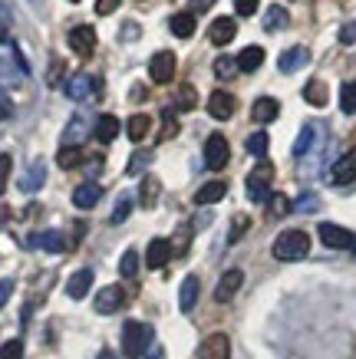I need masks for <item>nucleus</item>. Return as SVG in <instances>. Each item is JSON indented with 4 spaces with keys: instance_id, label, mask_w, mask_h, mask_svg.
I'll return each instance as SVG.
<instances>
[{
    "instance_id": "obj_52",
    "label": "nucleus",
    "mask_w": 356,
    "mask_h": 359,
    "mask_svg": "<svg viewBox=\"0 0 356 359\" xmlns=\"http://www.w3.org/2000/svg\"><path fill=\"white\" fill-rule=\"evenodd\" d=\"M0 43H11V20H7L4 7H0Z\"/></svg>"
},
{
    "instance_id": "obj_30",
    "label": "nucleus",
    "mask_w": 356,
    "mask_h": 359,
    "mask_svg": "<svg viewBox=\"0 0 356 359\" xmlns=\"http://www.w3.org/2000/svg\"><path fill=\"white\" fill-rule=\"evenodd\" d=\"M83 139H86V122L76 116V119L66 126V132H63V145H76V149H79V142Z\"/></svg>"
},
{
    "instance_id": "obj_31",
    "label": "nucleus",
    "mask_w": 356,
    "mask_h": 359,
    "mask_svg": "<svg viewBox=\"0 0 356 359\" xmlns=\"http://www.w3.org/2000/svg\"><path fill=\"white\" fill-rule=\"evenodd\" d=\"M155 201H159V178L145 175V178H142V198H139V205L142 208H152Z\"/></svg>"
},
{
    "instance_id": "obj_15",
    "label": "nucleus",
    "mask_w": 356,
    "mask_h": 359,
    "mask_svg": "<svg viewBox=\"0 0 356 359\" xmlns=\"http://www.w3.org/2000/svg\"><path fill=\"white\" fill-rule=\"evenodd\" d=\"M126 304V290L122 287H103L99 290V297H96V313H116L119 306Z\"/></svg>"
},
{
    "instance_id": "obj_48",
    "label": "nucleus",
    "mask_w": 356,
    "mask_h": 359,
    "mask_svg": "<svg viewBox=\"0 0 356 359\" xmlns=\"http://www.w3.org/2000/svg\"><path fill=\"white\" fill-rule=\"evenodd\" d=\"M258 4L261 0H235V7L241 17H251V13H258Z\"/></svg>"
},
{
    "instance_id": "obj_34",
    "label": "nucleus",
    "mask_w": 356,
    "mask_h": 359,
    "mask_svg": "<svg viewBox=\"0 0 356 359\" xmlns=\"http://www.w3.org/2000/svg\"><path fill=\"white\" fill-rule=\"evenodd\" d=\"M340 109L346 116H356V83H343L340 86Z\"/></svg>"
},
{
    "instance_id": "obj_46",
    "label": "nucleus",
    "mask_w": 356,
    "mask_h": 359,
    "mask_svg": "<svg viewBox=\"0 0 356 359\" xmlns=\"http://www.w3.org/2000/svg\"><path fill=\"white\" fill-rule=\"evenodd\" d=\"M11 165H13L11 155H0V195H4V188H7V178H11Z\"/></svg>"
},
{
    "instance_id": "obj_16",
    "label": "nucleus",
    "mask_w": 356,
    "mask_h": 359,
    "mask_svg": "<svg viewBox=\"0 0 356 359\" xmlns=\"http://www.w3.org/2000/svg\"><path fill=\"white\" fill-rule=\"evenodd\" d=\"M208 36H211V43H215V46H228L237 36V23L231 20V17H218V20L211 23Z\"/></svg>"
},
{
    "instance_id": "obj_27",
    "label": "nucleus",
    "mask_w": 356,
    "mask_h": 359,
    "mask_svg": "<svg viewBox=\"0 0 356 359\" xmlns=\"http://www.w3.org/2000/svg\"><path fill=\"white\" fill-rule=\"evenodd\" d=\"M303 99H307L310 106H317V109H324L327 99H330V93H327V83H320V79H310V83L303 86Z\"/></svg>"
},
{
    "instance_id": "obj_41",
    "label": "nucleus",
    "mask_w": 356,
    "mask_h": 359,
    "mask_svg": "<svg viewBox=\"0 0 356 359\" xmlns=\"http://www.w3.org/2000/svg\"><path fill=\"white\" fill-rule=\"evenodd\" d=\"M4 86H20V73H17L13 66L4 63V56H0V89Z\"/></svg>"
},
{
    "instance_id": "obj_21",
    "label": "nucleus",
    "mask_w": 356,
    "mask_h": 359,
    "mask_svg": "<svg viewBox=\"0 0 356 359\" xmlns=\"http://www.w3.org/2000/svg\"><path fill=\"white\" fill-rule=\"evenodd\" d=\"M251 116H254V122H274L277 116H281V102L270 96H261L254 106H251Z\"/></svg>"
},
{
    "instance_id": "obj_39",
    "label": "nucleus",
    "mask_w": 356,
    "mask_h": 359,
    "mask_svg": "<svg viewBox=\"0 0 356 359\" xmlns=\"http://www.w3.org/2000/svg\"><path fill=\"white\" fill-rule=\"evenodd\" d=\"M129 215H132V198L122 195L116 201V208H112V218H109V221H112V224H122V221L129 218Z\"/></svg>"
},
{
    "instance_id": "obj_55",
    "label": "nucleus",
    "mask_w": 356,
    "mask_h": 359,
    "mask_svg": "<svg viewBox=\"0 0 356 359\" xmlns=\"http://www.w3.org/2000/svg\"><path fill=\"white\" fill-rule=\"evenodd\" d=\"M7 221H11V208H7V205H0V228H4Z\"/></svg>"
},
{
    "instance_id": "obj_17",
    "label": "nucleus",
    "mask_w": 356,
    "mask_h": 359,
    "mask_svg": "<svg viewBox=\"0 0 356 359\" xmlns=\"http://www.w3.org/2000/svg\"><path fill=\"white\" fill-rule=\"evenodd\" d=\"M99 198H103V188H99L96 182H83V185L73 191V205L79 208V211H89V208L99 205Z\"/></svg>"
},
{
    "instance_id": "obj_10",
    "label": "nucleus",
    "mask_w": 356,
    "mask_h": 359,
    "mask_svg": "<svg viewBox=\"0 0 356 359\" xmlns=\"http://www.w3.org/2000/svg\"><path fill=\"white\" fill-rule=\"evenodd\" d=\"M330 182H334V185H350V182H356V149L343 152V155H340V158L334 162Z\"/></svg>"
},
{
    "instance_id": "obj_19",
    "label": "nucleus",
    "mask_w": 356,
    "mask_h": 359,
    "mask_svg": "<svg viewBox=\"0 0 356 359\" xmlns=\"http://www.w3.org/2000/svg\"><path fill=\"white\" fill-rule=\"evenodd\" d=\"M198 290H202V283H198V277H185L182 280V290H178V306H182V313H192L195 304H198Z\"/></svg>"
},
{
    "instance_id": "obj_53",
    "label": "nucleus",
    "mask_w": 356,
    "mask_h": 359,
    "mask_svg": "<svg viewBox=\"0 0 356 359\" xmlns=\"http://www.w3.org/2000/svg\"><path fill=\"white\" fill-rule=\"evenodd\" d=\"M116 7H119V0H96V13H99V17H109Z\"/></svg>"
},
{
    "instance_id": "obj_44",
    "label": "nucleus",
    "mask_w": 356,
    "mask_h": 359,
    "mask_svg": "<svg viewBox=\"0 0 356 359\" xmlns=\"http://www.w3.org/2000/svg\"><path fill=\"white\" fill-rule=\"evenodd\" d=\"M195 102H198V96H195V89H192V86H182V93H178V112L195 109Z\"/></svg>"
},
{
    "instance_id": "obj_25",
    "label": "nucleus",
    "mask_w": 356,
    "mask_h": 359,
    "mask_svg": "<svg viewBox=\"0 0 356 359\" xmlns=\"http://www.w3.org/2000/svg\"><path fill=\"white\" fill-rule=\"evenodd\" d=\"M261 63H264V50L261 46H244L241 56H237V69L241 73H254V69H261Z\"/></svg>"
},
{
    "instance_id": "obj_37",
    "label": "nucleus",
    "mask_w": 356,
    "mask_h": 359,
    "mask_svg": "<svg viewBox=\"0 0 356 359\" xmlns=\"http://www.w3.org/2000/svg\"><path fill=\"white\" fill-rule=\"evenodd\" d=\"M119 273H122V277H136V273H139V254H136V250H126V254H122Z\"/></svg>"
},
{
    "instance_id": "obj_43",
    "label": "nucleus",
    "mask_w": 356,
    "mask_h": 359,
    "mask_svg": "<svg viewBox=\"0 0 356 359\" xmlns=\"http://www.w3.org/2000/svg\"><path fill=\"white\" fill-rule=\"evenodd\" d=\"M0 359H23V343L20 339H7L0 346Z\"/></svg>"
},
{
    "instance_id": "obj_23",
    "label": "nucleus",
    "mask_w": 356,
    "mask_h": 359,
    "mask_svg": "<svg viewBox=\"0 0 356 359\" xmlns=\"http://www.w3.org/2000/svg\"><path fill=\"white\" fill-rule=\"evenodd\" d=\"M225 195H228V185H225V182H208V185L198 188L195 205H218V201H221Z\"/></svg>"
},
{
    "instance_id": "obj_12",
    "label": "nucleus",
    "mask_w": 356,
    "mask_h": 359,
    "mask_svg": "<svg viewBox=\"0 0 356 359\" xmlns=\"http://www.w3.org/2000/svg\"><path fill=\"white\" fill-rule=\"evenodd\" d=\"M241 283H244V273L237 271V267L225 271V273H221V280H218V287H215V300H218V304H228V300L241 290Z\"/></svg>"
},
{
    "instance_id": "obj_56",
    "label": "nucleus",
    "mask_w": 356,
    "mask_h": 359,
    "mask_svg": "<svg viewBox=\"0 0 356 359\" xmlns=\"http://www.w3.org/2000/svg\"><path fill=\"white\" fill-rule=\"evenodd\" d=\"M145 359H165V353H162V346H155V349H152V353H149V356H145Z\"/></svg>"
},
{
    "instance_id": "obj_8",
    "label": "nucleus",
    "mask_w": 356,
    "mask_h": 359,
    "mask_svg": "<svg viewBox=\"0 0 356 359\" xmlns=\"http://www.w3.org/2000/svg\"><path fill=\"white\" fill-rule=\"evenodd\" d=\"M27 244L37 250H50V254H63V250L70 248V241H66L63 231H37V234H30Z\"/></svg>"
},
{
    "instance_id": "obj_36",
    "label": "nucleus",
    "mask_w": 356,
    "mask_h": 359,
    "mask_svg": "<svg viewBox=\"0 0 356 359\" xmlns=\"http://www.w3.org/2000/svg\"><path fill=\"white\" fill-rule=\"evenodd\" d=\"M268 145H270L268 132H254V135H248V152H251V155L264 158V155H268Z\"/></svg>"
},
{
    "instance_id": "obj_58",
    "label": "nucleus",
    "mask_w": 356,
    "mask_h": 359,
    "mask_svg": "<svg viewBox=\"0 0 356 359\" xmlns=\"http://www.w3.org/2000/svg\"><path fill=\"white\" fill-rule=\"evenodd\" d=\"M96 359H119V356H116V353H109V349H103V353H99Z\"/></svg>"
},
{
    "instance_id": "obj_7",
    "label": "nucleus",
    "mask_w": 356,
    "mask_h": 359,
    "mask_svg": "<svg viewBox=\"0 0 356 359\" xmlns=\"http://www.w3.org/2000/svg\"><path fill=\"white\" fill-rule=\"evenodd\" d=\"M228 158H231V149H228V139L221 135V132H215V135H208L205 139V165L208 168H225Z\"/></svg>"
},
{
    "instance_id": "obj_38",
    "label": "nucleus",
    "mask_w": 356,
    "mask_h": 359,
    "mask_svg": "<svg viewBox=\"0 0 356 359\" xmlns=\"http://www.w3.org/2000/svg\"><path fill=\"white\" fill-rule=\"evenodd\" d=\"M237 73V60H231V56H218L215 60V76L218 79H231Z\"/></svg>"
},
{
    "instance_id": "obj_35",
    "label": "nucleus",
    "mask_w": 356,
    "mask_h": 359,
    "mask_svg": "<svg viewBox=\"0 0 356 359\" xmlns=\"http://www.w3.org/2000/svg\"><path fill=\"white\" fill-rule=\"evenodd\" d=\"M56 162H60V168H76V165L83 162V152H79L76 145H63L60 155H56Z\"/></svg>"
},
{
    "instance_id": "obj_51",
    "label": "nucleus",
    "mask_w": 356,
    "mask_h": 359,
    "mask_svg": "<svg viewBox=\"0 0 356 359\" xmlns=\"http://www.w3.org/2000/svg\"><path fill=\"white\" fill-rule=\"evenodd\" d=\"M340 43H356V23L350 20V23H343V30H340Z\"/></svg>"
},
{
    "instance_id": "obj_33",
    "label": "nucleus",
    "mask_w": 356,
    "mask_h": 359,
    "mask_svg": "<svg viewBox=\"0 0 356 359\" xmlns=\"http://www.w3.org/2000/svg\"><path fill=\"white\" fill-rule=\"evenodd\" d=\"M313 142H317V126H303L301 139L294 142V155H297V158H301V155H307V149H313Z\"/></svg>"
},
{
    "instance_id": "obj_24",
    "label": "nucleus",
    "mask_w": 356,
    "mask_h": 359,
    "mask_svg": "<svg viewBox=\"0 0 356 359\" xmlns=\"http://www.w3.org/2000/svg\"><path fill=\"white\" fill-rule=\"evenodd\" d=\"M119 129H122V122H119L116 116H99L96 126H93V135H96L99 142H112L119 135Z\"/></svg>"
},
{
    "instance_id": "obj_18",
    "label": "nucleus",
    "mask_w": 356,
    "mask_h": 359,
    "mask_svg": "<svg viewBox=\"0 0 356 359\" xmlns=\"http://www.w3.org/2000/svg\"><path fill=\"white\" fill-rule=\"evenodd\" d=\"M89 287H93V271L83 267V271H76L73 277L66 280V294H70V300H83V297L89 294Z\"/></svg>"
},
{
    "instance_id": "obj_1",
    "label": "nucleus",
    "mask_w": 356,
    "mask_h": 359,
    "mask_svg": "<svg viewBox=\"0 0 356 359\" xmlns=\"http://www.w3.org/2000/svg\"><path fill=\"white\" fill-rule=\"evenodd\" d=\"M152 327L149 323H139V320H129L126 327H122V353H126V359H139L149 353L152 346Z\"/></svg>"
},
{
    "instance_id": "obj_40",
    "label": "nucleus",
    "mask_w": 356,
    "mask_h": 359,
    "mask_svg": "<svg viewBox=\"0 0 356 359\" xmlns=\"http://www.w3.org/2000/svg\"><path fill=\"white\" fill-rule=\"evenodd\" d=\"M175 132H178V116H175V109H162V135H159V139H172Z\"/></svg>"
},
{
    "instance_id": "obj_6",
    "label": "nucleus",
    "mask_w": 356,
    "mask_h": 359,
    "mask_svg": "<svg viewBox=\"0 0 356 359\" xmlns=\"http://www.w3.org/2000/svg\"><path fill=\"white\" fill-rule=\"evenodd\" d=\"M66 43H70V50H73L76 56H93V50H96V30L93 27H86V23H79V27H73V30L66 33Z\"/></svg>"
},
{
    "instance_id": "obj_11",
    "label": "nucleus",
    "mask_w": 356,
    "mask_h": 359,
    "mask_svg": "<svg viewBox=\"0 0 356 359\" xmlns=\"http://www.w3.org/2000/svg\"><path fill=\"white\" fill-rule=\"evenodd\" d=\"M198 359H231V339L225 333H211L198 346Z\"/></svg>"
},
{
    "instance_id": "obj_57",
    "label": "nucleus",
    "mask_w": 356,
    "mask_h": 359,
    "mask_svg": "<svg viewBox=\"0 0 356 359\" xmlns=\"http://www.w3.org/2000/svg\"><path fill=\"white\" fill-rule=\"evenodd\" d=\"M195 7H202V11H208V7H211V4H215V0H192Z\"/></svg>"
},
{
    "instance_id": "obj_49",
    "label": "nucleus",
    "mask_w": 356,
    "mask_h": 359,
    "mask_svg": "<svg viewBox=\"0 0 356 359\" xmlns=\"http://www.w3.org/2000/svg\"><path fill=\"white\" fill-rule=\"evenodd\" d=\"M11 116H13V102H11V96H7V93L0 89V122L11 119Z\"/></svg>"
},
{
    "instance_id": "obj_14",
    "label": "nucleus",
    "mask_w": 356,
    "mask_h": 359,
    "mask_svg": "<svg viewBox=\"0 0 356 359\" xmlns=\"http://www.w3.org/2000/svg\"><path fill=\"white\" fill-rule=\"evenodd\" d=\"M235 106H237L235 96H231V93H225V89H218V93H211V96H208V112H211L218 122L231 119V116H235Z\"/></svg>"
},
{
    "instance_id": "obj_29",
    "label": "nucleus",
    "mask_w": 356,
    "mask_h": 359,
    "mask_svg": "<svg viewBox=\"0 0 356 359\" xmlns=\"http://www.w3.org/2000/svg\"><path fill=\"white\" fill-rule=\"evenodd\" d=\"M149 129H152V119H149V116H142V112H139V116H132L129 126H126V132H129L132 142H142L145 135H149Z\"/></svg>"
},
{
    "instance_id": "obj_50",
    "label": "nucleus",
    "mask_w": 356,
    "mask_h": 359,
    "mask_svg": "<svg viewBox=\"0 0 356 359\" xmlns=\"http://www.w3.org/2000/svg\"><path fill=\"white\" fill-rule=\"evenodd\" d=\"M11 294H13V280H11V277H4V280H0V310L7 306V300H11Z\"/></svg>"
},
{
    "instance_id": "obj_3",
    "label": "nucleus",
    "mask_w": 356,
    "mask_h": 359,
    "mask_svg": "<svg viewBox=\"0 0 356 359\" xmlns=\"http://www.w3.org/2000/svg\"><path fill=\"white\" fill-rule=\"evenodd\" d=\"M270 178H274V168L270 162H261L254 172L248 175V198L254 205H268L270 198Z\"/></svg>"
},
{
    "instance_id": "obj_5",
    "label": "nucleus",
    "mask_w": 356,
    "mask_h": 359,
    "mask_svg": "<svg viewBox=\"0 0 356 359\" xmlns=\"http://www.w3.org/2000/svg\"><path fill=\"white\" fill-rule=\"evenodd\" d=\"M317 234H320V241H324L327 248H334V250H353L356 248L353 231L340 228V224H330V221H324V224L317 228Z\"/></svg>"
},
{
    "instance_id": "obj_9",
    "label": "nucleus",
    "mask_w": 356,
    "mask_h": 359,
    "mask_svg": "<svg viewBox=\"0 0 356 359\" xmlns=\"http://www.w3.org/2000/svg\"><path fill=\"white\" fill-rule=\"evenodd\" d=\"M149 76H152V83H172V76H175V53L159 50V53L152 56V63H149Z\"/></svg>"
},
{
    "instance_id": "obj_47",
    "label": "nucleus",
    "mask_w": 356,
    "mask_h": 359,
    "mask_svg": "<svg viewBox=\"0 0 356 359\" xmlns=\"http://www.w3.org/2000/svg\"><path fill=\"white\" fill-rule=\"evenodd\" d=\"M248 224H251V221L244 218V215H237V218H235V228H231V234H228V241H231V244H235V241L241 238V234H244V231H248Z\"/></svg>"
},
{
    "instance_id": "obj_45",
    "label": "nucleus",
    "mask_w": 356,
    "mask_h": 359,
    "mask_svg": "<svg viewBox=\"0 0 356 359\" xmlns=\"http://www.w3.org/2000/svg\"><path fill=\"white\" fill-rule=\"evenodd\" d=\"M188 241H192V228L185 224V228H182V234H175V241H172V250H175V254H185V250H188Z\"/></svg>"
},
{
    "instance_id": "obj_60",
    "label": "nucleus",
    "mask_w": 356,
    "mask_h": 359,
    "mask_svg": "<svg viewBox=\"0 0 356 359\" xmlns=\"http://www.w3.org/2000/svg\"><path fill=\"white\" fill-rule=\"evenodd\" d=\"M353 250H356V248H353Z\"/></svg>"
},
{
    "instance_id": "obj_20",
    "label": "nucleus",
    "mask_w": 356,
    "mask_h": 359,
    "mask_svg": "<svg viewBox=\"0 0 356 359\" xmlns=\"http://www.w3.org/2000/svg\"><path fill=\"white\" fill-rule=\"evenodd\" d=\"M307 63H310V53H307L303 46H291V50H287V53L277 60L281 73H297V69H303Z\"/></svg>"
},
{
    "instance_id": "obj_28",
    "label": "nucleus",
    "mask_w": 356,
    "mask_h": 359,
    "mask_svg": "<svg viewBox=\"0 0 356 359\" xmlns=\"http://www.w3.org/2000/svg\"><path fill=\"white\" fill-rule=\"evenodd\" d=\"M169 27H172V33L178 36V40H188L195 33V17L192 13H175L172 20H169Z\"/></svg>"
},
{
    "instance_id": "obj_32",
    "label": "nucleus",
    "mask_w": 356,
    "mask_h": 359,
    "mask_svg": "<svg viewBox=\"0 0 356 359\" xmlns=\"http://www.w3.org/2000/svg\"><path fill=\"white\" fill-rule=\"evenodd\" d=\"M268 211H270V218H284V215H291L294 211V201L287 195H270L268 198Z\"/></svg>"
},
{
    "instance_id": "obj_26",
    "label": "nucleus",
    "mask_w": 356,
    "mask_h": 359,
    "mask_svg": "<svg viewBox=\"0 0 356 359\" xmlns=\"http://www.w3.org/2000/svg\"><path fill=\"white\" fill-rule=\"evenodd\" d=\"M287 20H291V17H287V11H284L281 4H270L268 13H264V30H268V33H281L284 27H287Z\"/></svg>"
},
{
    "instance_id": "obj_42",
    "label": "nucleus",
    "mask_w": 356,
    "mask_h": 359,
    "mask_svg": "<svg viewBox=\"0 0 356 359\" xmlns=\"http://www.w3.org/2000/svg\"><path fill=\"white\" fill-rule=\"evenodd\" d=\"M149 162H152V152H136L129 158V168H126V175H142Z\"/></svg>"
},
{
    "instance_id": "obj_13",
    "label": "nucleus",
    "mask_w": 356,
    "mask_h": 359,
    "mask_svg": "<svg viewBox=\"0 0 356 359\" xmlns=\"http://www.w3.org/2000/svg\"><path fill=\"white\" fill-rule=\"evenodd\" d=\"M172 241H165V238H152L149 250H145V264H149L152 271H159V267H165V264L172 261Z\"/></svg>"
},
{
    "instance_id": "obj_22",
    "label": "nucleus",
    "mask_w": 356,
    "mask_h": 359,
    "mask_svg": "<svg viewBox=\"0 0 356 359\" xmlns=\"http://www.w3.org/2000/svg\"><path fill=\"white\" fill-rule=\"evenodd\" d=\"M46 182V165L44 162H33L30 168H27V175L20 178V191H27V195H33V191H40Z\"/></svg>"
},
{
    "instance_id": "obj_4",
    "label": "nucleus",
    "mask_w": 356,
    "mask_h": 359,
    "mask_svg": "<svg viewBox=\"0 0 356 359\" xmlns=\"http://www.w3.org/2000/svg\"><path fill=\"white\" fill-rule=\"evenodd\" d=\"M63 93L73 102H86V99H96L99 93H103V86H99V79L96 76H86V73H76V76L66 79V86Z\"/></svg>"
},
{
    "instance_id": "obj_2",
    "label": "nucleus",
    "mask_w": 356,
    "mask_h": 359,
    "mask_svg": "<svg viewBox=\"0 0 356 359\" xmlns=\"http://www.w3.org/2000/svg\"><path fill=\"white\" fill-rule=\"evenodd\" d=\"M310 254V238L303 231H284L274 241V257L277 261H303Z\"/></svg>"
},
{
    "instance_id": "obj_54",
    "label": "nucleus",
    "mask_w": 356,
    "mask_h": 359,
    "mask_svg": "<svg viewBox=\"0 0 356 359\" xmlns=\"http://www.w3.org/2000/svg\"><path fill=\"white\" fill-rule=\"evenodd\" d=\"M294 208H297V211H313V208H317V198L307 195V198H301V201H297Z\"/></svg>"
},
{
    "instance_id": "obj_59",
    "label": "nucleus",
    "mask_w": 356,
    "mask_h": 359,
    "mask_svg": "<svg viewBox=\"0 0 356 359\" xmlns=\"http://www.w3.org/2000/svg\"><path fill=\"white\" fill-rule=\"evenodd\" d=\"M73 4H79V0H73Z\"/></svg>"
}]
</instances>
